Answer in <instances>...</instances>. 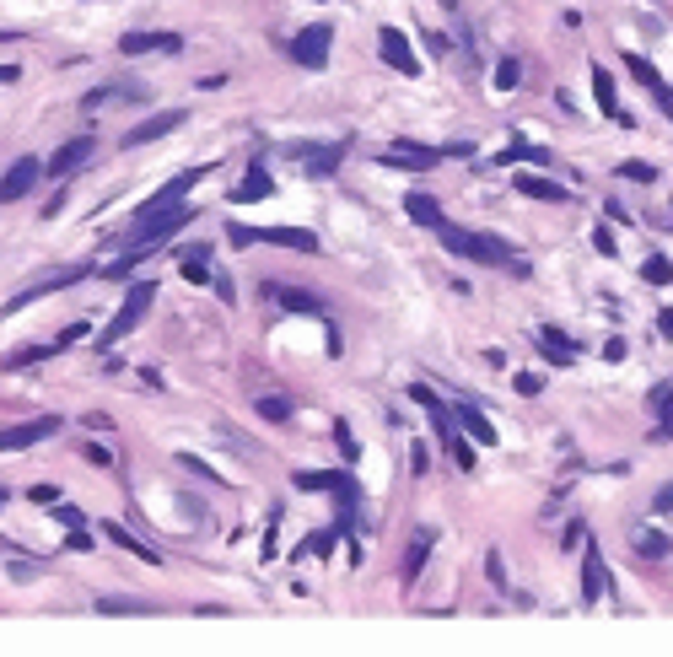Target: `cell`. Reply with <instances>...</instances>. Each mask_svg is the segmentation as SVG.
<instances>
[{
    "label": "cell",
    "mask_w": 673,
    "mask_h": 657,
    "mask_svg": "<svg viewBox=\"0 0 673 657\" xmlns=\"http://www.w3.org/2000/svg\"><path fill=\"white\" fill-rule=\"evenodd\" d=\"M447 151H431V146H410V140H399L394 151H388V162L394 167H437Z\"/></svg>",
    "instance_id": "obj_17"
},
{
    "label": "cell",
    "mask_w": 673,
    "mask_h": 657,
    "mask_svg": "<svg viewBox=\"0 0 673 657\" xmlns=\"http://www.w3.org/2000/svg\"><path fill=\"white\" fill-rule=\"evenodd\" d=\"M259 415L280 426V421H291V399H280V394H270V399H259Z\"/></svg>",
    "instance_id": "obj_26"
},
{
    "label": "cell",
    "mask_w": 673,
    "mask_h": 657,
    "mask_svg": "<svg viewBox=\"0 0 673 657\" xmlns=\"http://www.w3.org/2000/svg\"><path fill=\"white\" fill-rule=\"evenodd\" d=\"M59 431V421L54 415H43V421H27V426H5L0 431V453H22V448H38L43 437H54Z\"/></svg>",
    "instance_id": "obj_7"
},
{
    "label": "cell",
    "mask_w": 673,
    "mask_h": 657,
    "mask_svg": "<svg viewBox=\"0 0 673 657\" xmlns=\"http://www.w3.org/2000/svg\"><path fill=\"white\" fill-rule=\"evenodd\" d=\"M431 421H437V431H442V442H447V458L458 464V469H474V448L458 437V426H453V415L442 410V404H431Z\"/></svg>",
    "instance_id": "obj_12"
},
{
    "label": "cell",
    "mask_w": 673,
    "mask_h": 657,
    "mask_svg": "<svg viewBox=\"0 0 673 657\" xmlns=\"http://www.w3.org/2000/svg\"><path fill=\"white\" fill-rule=\"evenodd\" d=\"M151 297H156V280H135V286L124 291V307H119V313H113V324L102 329V345H113V340L135 334V329H140V318H146V307H151Z\"/></svg>",
    "instance_id": "obj_3"
},
{
    "label": "cell",
    "mask_w": 673,
    "mask_h": 657,
    "mask_svg": "<svg viewBox=\"0 0 673 657\" xmlns=\"http://www.w3.org/2000/svg\"><path fill=\"white\" fill-rule=\"evenodd\" d=\"M108 539H113V545H124L129 555H140V561H151V566H156V550H146V545H140V539H129L124 528H113V523H108Z\"/></svg>",
    "instance_id": "obj_27"
},
{
    "label": "cell",
    "mask_w": 673,
    "mask_h": 657,
    "mask_svg": "<svg viewBox=\"0 0 673 657\" xmlns=\"http://www.w3.org/2000/svg\"><path fill=\"white\" fill-rule=\"evenodd\" d=\"M658 102H663V113L673 119V86H658Z\"/></svg>",
    "instance_id": "obj_42"
},
{
    "label": "cell",
    "mask_w": 673,
    "mask_h": 657,
    "mask_svg": "<svg viewBox=\"0 0 673 657\" xmlns=\"http://www.w3.org/2000/svg\"><path fill=\"white\" fill-rule=\"evenodd\" d=\"M0 502H5V496H0Z\"/></svg>",
    "instance_id": "obj_43"
},
{
    "label": "cell",
    "mask_w": 673,
    "mask_h": 657,
    "mask_svg": "<svg viewBox=\"0 0 673 657\" xmlns=\"http://www.w3.org/2000/svg\"><path fill=\"white\" fill-rule=\"evenodd\" d=\"M458 421H464V431H469L480 448H496V426H491V421H485L474 404H464V410H458Z\"/></svg>",
    "instance_id": "obj_20"
},
{
    "label": "cell",
    "mask_w": 673,
    "mask_h": 657,
    "mask_svg": "<svg viewBox=\"0 0 673 657\" xmlns=\"http://www.w3.org/2000/svg\"><path fill=\"white\" fill-rule=\"evenodd\" d=\"M334 539H340V534H313V545H307V550H313V555H329V550H334Z\"/></svg>",
    "instance_id": "obj_38"
},
{
    "label": "cell",
    "mask_w": 673,
    "mask_h": 657,
    "mask_svg": "<svg viewBox=\"0 0 673 657\" xmlns=\"http://www.w3.org/2000/svg\"><path fill=\"white\" fill-rule=\"evenodd\" d=\"M404 216H410L415 226H442V205H437L431 194H410V200H404Z\"/></svg>",
    "instance_id": "obj_19"
},
{
    "label": "cell",
    "mask_w": 673,
    "mask_h": 657,
    "mask_svg": "<svg viewBox=\"0 0 673 657\" xmlns=\"http://www.w3.org/2000/svg\"><path fill=\"white\" fill-rule=\"evenodd\" d=\"M86 458H92V464H113V453H108L102 442H92V448H86Z\"/></svg>",
    "instance_id": "obj_39"
},
{
    "label": "cell",
    "mask_w": 673,
    "mask_h": 657,
    "mask_svg": "<svg viewBox=\"0 0 673 657\" xmlns=\"http://www.w3.org/2000/svg\"><path fill=\"white\" fill-rule=\"evenodd\" d=\"M377 49H383V65H394L399 75H421V59L399 27H377Z\"/></svg>",
    "instance_id": "obj_6"
},
{
    "label": "cell",
    "mask_w": 673,
    "mask_h": 657,
    "mask_svg": "<svg viewBox=\"0 0 673 657\" xmlns=\"http://www.w3.org/2000/svg\"><path fill=\"white\" fill-rule=\"evenodd\" d=\"M183 280H194V286L210 280V248H189L183 253Z\"/></svg>",
    "instance_id": "obj_21"
},
{
    "label": "cell",
    "mask_w": 673,
    "mask_h": 657,
    "mask_svg": "<svg viewBox=\"0 0 673 657\" xmlns=\"http://www.w3.org/2000/svg\"><path fill=\"white\" fill-rule=\"evenodd\" d=\"M27 496H32L38 507H54V502H59V491H54V485H38V491H27Z\"/></svg>",
    "instance_id": "obj_37"
},
{
    "label": "cell",
    "mask_w": 673,
    "mask_h": 657,
    "mask_svg": "<svg viewBox=\"0 0 673 657\" xmlns=\"http://www.w3.org/2000/svg\"><path fill=\"white\" fill-rule=\"evenodd\" d=\"M658 334H663V340H673V307H663V313H658Z\"/></svg>",
    "instance_id": "obj_40"
},
{
    "label": "cell",
    "mask_w": 673,
    "mask_h": 657,
    "mask_svg": "<svg viewBox=\"0 0 673 657\" xmlns=\"http://www.w3.org/2000/svg\"><path fill=\"white\" fill-rule=\"evenodd\" d=\"M534 340H539V351H545V361H550V367H577V345H571L555 324H539V329H534Z\"/></svg>",
    "instance_id": "obj_11"
},
{
    "label": "cell",
    "mask_w": 673,
    "mask_h": 657,
    "mask_svg": "<svg viewBox=\"0 0 673 657\" xmlns=\"http://www.w3.org/2000/svg\"><path fill=\"white\" fill-rule=\"evenodd\" d=\"M38 173H43V162H38V156H16V162L5 167V178H0V205L27 200V194H32V183H38Z\"/></svg>",
    "instance_id": "obj_5"
},
{
    "label": "cell",
    "mask_w": 673,
    "mask_h": 657,
    "mask_svg": "<svg viewBox=\"0 0 673 657\" xmlns=\"http://www.w3.org/2000/svg\"><path fill=\"white\" fill-rule=\"evenodd\" d=\"M604 593H615V588H609V566H604V555H598V545H593V534H588V561H582V599H588V604H598Z\"/></svg>",
    "instance_id": "obj_9"
},
{
    "label": "cell",
    "mask_w": 673,
    "mask_h": 657,
    "mask_svg": "<svg viewBox=\"0 0 673 657\" xmlns=\"http://www.w3.org/2000/svg\"><path fill=\"white\" fill-rule=\"evenodd\" d=\"M652 507H658V512H673V485H663V491H658V502H652Z\"/></svg>",
    "instance_id": "obj_41"
},
{
    "label": "cell",
    "mask_w": 673,
    "mask_h": 657,
    "mask_svg": "<svg viewBox=\"0 0 673 657\" xmlns=\"http://www.w3.org/2000/svg\"><path fill=\"white\" fill-rule=\"evenodd\" d=\"M496 86H501V92L518 86V59H501V65H496Z\"/></svg>",
    "instance_id": "obj_31"
},
{
    "label": "cell",
    "mask_w": 673,
    "mask_h": 657,
    "mask_svg": "<svg viewBox=\"0 0 673 657\" xmlns=\"http://www.w3.org/2000/svg\"><path fill=\"white\" fill-rule=\"evenodd\" d=\"M442 232V248L447 253H458V259H474V264H512V248L501 243V237H491V232H464V226H437Z\"/></svg>",
    "instance_id": "obj_1"
},
{
    "label": "cell",
    "mask_w": 673,
    "mask_h": 657,
    "mask_svg": "<svg viewBox=\"0 0 673 657\" xmlns=\"http://www.w3.org/2000/svg\"><path fill=\"white\" fill-rule=\"evenodd\" d=\"M119 54H178V32H124L119 38Z\"/></svg>",
    "instance_id": "obj_10"
},
{
    "label": "cell",
    "mask_w": 673,
    "mask_h": 657,
    "mask_svg": "<svg viewBox=\"0 0 673 657\" xmlns=\"http://www.w3.org/2000/svg\"><path fill=\"white\" fill-rule=\"evenodd\" d=\"M620 178H636V183H652L658 173H652L647 162H620Z\"/></svg>",
    "instance_id": "obj_32"
},
{
    "label": "cell",
    "mask_w": 673,
    "mask_h": 657,
    "mask_svg": "<svg viewBox=\"0 0 673 657\" xmlns=\"http://www.w3.org/2000/svg\"><path fill=\"white\" fill-rule=\"evenodd\" d=\"M86 156H92V140H86V135H75V140H65V146L49 156V173H54V178H65V173H75Z\"/></svg>",
    "instance_id": "obj_14"
},
{
    "label": "cell",
    "mask_w": 673,
    "mask_h": 657,
    "mask_svg": "<svg viewBox=\"0 0 673 657\" xmlns=\"http://www.w3.org/2000/svg\"><path fill=\"white\" fill-rule=\"evenodd\" d=\"M636 550H642L647 561H663V555L673 550V539H663V534H652V528H647V534H636Z\"/></svg>",
    "instance_id": "obj_25"
},
{
    "label": "cell",
    "mask_w": 673,
    "mask_h": 657,
    "mask_svg": "<svg viewBox=\"0 0 673 657\" xmlns=\"http://www.w3.org/2000/svg\"><path fill=\"white\" fill-rule=\"evenodd\" d=\"M334 437H340V453H345V458H356V437H350V426H345V421H334Z\"/></svg>",
    "instance_id": "obj_35"
},
{
    "label": "cell",
    "mask_w": 673,
    "mask_h": 657,
    "mask_svg": "<svg viewBox=\"0 0 673 657\" xmlns=\"http://www.w3.org/2000/svg\"><path fill=\"white\" fill-rule=\"evenodd\" d=\"M593 97H598V108L620 113V102H615V75H609V70H593Z\"/></svg>",
    "instance_id": "obj_24"
},
{
    "label": "cell",
    "mask_w": 673,
    "mask_h": 657,
    "mask_svg": "<svg viewBox=\"0 0 673 657\" xmlns=\"http://www.w3.org/2000/svg\"><path fill=\"white\" fill-rule=\"evenodd\" d=\"M54 351H59V345H32V351H16V356H11L5 367H27V361H43V356H54Z\"/></svg>",
    "instance_id": "obj_30"
},
{
    "label": "cell",
    "mask_w": 673,
    "mask_h": 657,
    "mask_svg": "<svg viewBox=\"0 0 673 657\" xmlns=\"http://www.w3.org/2000/svg\"><path fill=\"white\" fill-rule=\"evenodd\" d=\"M426 555H431V534H421V545L410 550V577H421V566H426Z\"/></svg>",
    "instance_id": "obj_34"
},
{
    "label": "cell",
    "mask_w": 673,
    "mask_h": 657,
    "mask_svg": "<svg viewBox=\"0 0 673 657\" xmlns=\"http://www.w3.org/2000/svg\"><path fill=\"white\" fill-rule=\"evenodd\" d=\"M625 65H631V75H636V81H642V86H652V92H658V86H663V81H658V70H652V59H642V54H631V59H625Z\"/></svg>",
    "instance_id": "obj_28"
},
{
    "label": "cell",
    "mask_w": 673,
    "mask_h": 657,
    "mask_svg": "<svg viewBox=\"0 0 673 657\" xmlns=\"http://www.w3.org/2000/svg\"><path fill=\"white\" fill-rule=\"evenodd\" d=\"M226 237H232L237 248H248V243H275V248L318 253V237H313L307 226H243V221H232V226H226Z\"/></svg>",
    "instance_id": "obj_2"
},
{
    "label": "cell",
    "mask_w": 673,
    "mask_h": 657,
    "mask_svg": "<svg viewBox=\"0 0 673 657\" xmlns=\"http://www.w3.org/2000/svg\"><path fill=\"white\" fill-rule=\"evenodd\" d=\"M270 194H275V178H270V173H264V162L253 156V162H248V173L237 178L232 200H237V205H259V200H270Z\"/></svg>",
    "instance_id": "obj_8"
},
{
    "label": "cell",
    "mask_w": 673,
    "mask_h": 657,
    "mask_svg": "<svg viewBox=\"0 0 673 657\" xmlns=\"http://www.w3.org/2000/svg\"><path fill=\"white\" fill-rule=\"evenodd\" d=\"M642 280H647V286H669V280H673V259L652 253V259L642 264Z\"/></svg>",
    "instance_id": "obj_23"
},
{
    "label": "cell",
    "mask_w": 673,
    "mask_h": 657,
    "mask_svg": "<svg viewBox=\"0 0 673 657\" xmlns=\"http://www.w3.org/2000/svg\"><path fill=\"white\" fill-rule=\"evenodd\" d=\"M270 297L280 302V307H291V313H313V318H323L329 307H323V297H313V291H302V286H270Z\"/></svg>",
    "instance_id": "obj_16"
},
{
    "label": "cell",
    "mask_w": 673,
    "mask_h": 657,
    "mask_svg": "<svg viewBox=\"0 0 673 657\" xmlns=\"http://www.w3.org/2000/svg\"><path fill=\"white\" fill-rule=\"evenodd\" d=\"M518 394L534 399V394H539V377H534V372H518Z\"/></svg>",
    "instance_id": "obj_36"
},
{
    "label": "cell",
    "mask_w": 673,
    "mask_h": 657,
    "mask_svg": "<svg viewBox=\"0 0 673 657\" xmlns=\"http://www.w3.org/2000/svg\"><path fill=\"white\" fill-rule=\"evenodd\" d=\"M97 609L102 615H156L151 599H97Z\"/></svg>",
    "instance_id": "obj_22"
},
{
    "label": "cell",
    "mask_w": 673,
    "mask_h": 657,
    "mask_svg": "<svg viewBox=\"0 0 673 657\" xmlns=\"http://www.w3.org/2000/svg\"><path fill=\"white\" fill-rule=\"evenodd\" d=\"M518 194H528V200H550V205H566L571 194L555 183V178H545V173H518Z\"/></svg>",
    "instance_id": "obj_15"
},
{
    "label": "cell",
    "mask_w": 673,
    "mask_h": 657,
    "mask_svg": "<svg viewBox=\"0 0 673 657\" xmlns=\"http://www.w3.org/2000/svg\"><path fill=\"white\" fill-rule=\"evenodd\" d=\"M183 124V108H173V113H156V119H146V124H135L129 135H124V146L135 151V146H151V140H162V135H173Z\"/></svg>",
    "instance_id": "obj_13"
},
{
    "label": "cell",
    "mask_w": 673,
    "mask_h": 657,
    "mask_svg": "<svg viewBox=\"0 0 673 657\" xmlns=\"http://www.w3.org/2000/svg\"><path fill=\"white\" fill-rule=\"evenodd\" d=\"M593 248H598L604 259H615V253H620V243H615V232H609V226H598V232H593Z\"/></svg>",
    "instance_id": "obj_33"
},
{
    "label": "cell",
    "mask_w": 673,
    "mask_h": 657,
    "mask_svg": "<svg viewBox=\"0 0 673 657\" xmlns=\"http://www.w3.org/2000/svg\"><path fill=\"white\" fill-rule=\"evenodd\" d=\"M81 275H86V270H65V275H54V280H43V286H27L22 297H11V302H5V313H22L27 302H38V297H49V291H59V286H75Z\"/></svg>",
    "instance_id": "obj_18"
},
{
    "label": "cell",
    "mask_w": 673,
    "mask_h": 657,
    "mask_svg": "<svg viewBox=\"0 0 673 657\" xmlns=\"http://www.w3.org/2000/svg\"><path fill=\"white\" fill-rule=\"evenodd\" d=\"M329 49H334V27H329V22H313V27H302V32L291 38V59H297L302 70H323V65H329Z\"/></svg>",
    "instance_id": "obj_4"
},
{
    "label": "cell",
    "mask_w": 673,
    "mask_h": 657,
    "mask_svg": "<svg viewBox=\"0 0 673 657\" xmlns=\"http://www.w3.org/2000/svg\"><path fill=\"white\" fill-rule=\"evenodd\" d=\"M340 156H345V146H329L323 156H307V173H313V178H318V173H334V167H340Z\"/></svg>",
    "instance_id": "obj_29"
}]
</instances>
